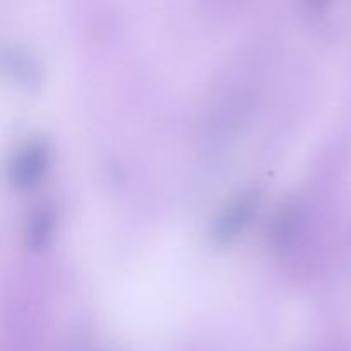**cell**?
I'll return each instance as SVG.
<instances>
[{"mask_svg":"<svg viewBox=\"0 0 351 351\" xmlns=\"http://www.w3.org/2000/svg\"><path fill=\"white\" fill-rule=\"evenodd\" d=\"M48 161V147L43 141H29L24 144L10 163V180L17 187H26L38 180Z\"/></svg>","mask_w":351,"mask_h":351,"instance_id":"cell-1","label":"cell"},{"mask_svg":"<svg viewBox=\"0 0 351 351\" xmlns=\"http://www.w3.org/2000/svg\"><path fill=\"white\" fill-rule=\"evenodd\" d=\"M51 213L48 208H38L31 213L26 226V242L31 249H41L50 239Z\"/></svg>","mask_w":351,"mask_h":351,"instance_id":"cell-3","label":"cell"},{"mask_svg":"<svg viewBox=\"0 0 351 351\" xmlns=\"http://www.w3.org/2000/svg\"><path fill=\"white\" fill-rule=\"evenodd\" d=\"M257 197L254 194H243L232 201V204L226 206L215 221V237L219 242L232 239L233 235L240 232L245 226L252 216L254 209H256Z\"/></svg>","mask_w":351,"mask_h":351,"instance_id":"cell-2","label":"cell"}]
</instances>
